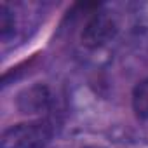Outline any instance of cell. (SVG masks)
<instances>
[{
	"label": "cell",
	"instance_id": "1",
	"mask_svg": "<svg viewBox=\"0 0 148 148\" xmlns=\"http://www.w3.org/2000/svg\"><path fill=\"white\" fill-rule=\"evenodd\" d=\"M56 134L51 119H37L11 125L2 134V148H45Z\"/></svg>",
	"mask_w": 148,
	"mask_h": 148
},
{
	"label": "cell",
	"instance_id": "2",
	"mask_svg": "<svg viewBox=\"0 0 148 148\" xmlns=\"http://www.w3.org/2000/svg\"><path fill=\"white\" fill-rule=\"evenodd\" d=\"M117 33V21L108 12L94 14L82 32V42L87 47H99L110 42Z\"/></svg>",
	"mask_w": 148,
	"mask_h": 148
},
{
	"label": "cell",
	"instance_id": "3",
	"mask_svg": "<svg viewBox=\"0 0 148 148\" xmlns=\"http://www.w3.org/2000/svg\"><path fill=\"white\" fill-rule=\"evenodd\" d=\"M51 105V94L45 86H35L19 96V108L28 113L47 110Z\"/></svg>",
	"mask_w": 148,
	"mask_h": 148
},
{
	"label": "cell",
	"instance_id": "4",
	"mask_svg": "<svg viewBox=\"0 0 148 148\" xmlns=\"http://www.w3.org/2000/svg\"><path fill=\"white\" fill-rule=\"evenodd\" d=\"M131 103L138 119H148V79H143L134 86Z\"/></svg>",
	"mask_w": 148,
	"mask_h": 148
},
{
	"label": "cell",
	"instance_id": "5",
	"mask_svg": "<svg viewBox=\"0 0 148 148\" xmlns=\"http://www.w3.org/2000/svg\"><path fill=\"white\" fill-rule=\"evenodd\" d=\"M0 33H2L4 40H7L14 33V14L9 11L5 4H2L0 7Z\"/></svg>",
	"mask_w": 148,
	"mask_h": 148
}]
</instances>
